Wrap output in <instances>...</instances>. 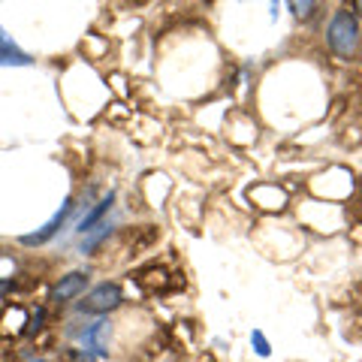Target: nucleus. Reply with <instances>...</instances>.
Returning a JSON list of instances; mask_svg holds the SVG:
<instances>
[{"instance_id":"1","label":"nucleus","mask_w":362,"mask_h":362,"mask_svg":"<svg viewBox=\"0 0 362 362\" xmlns=\"http://www.w3.org/2000/svg\"><path fill=\"white\" fill-rule=\"evenodd\" d=\"M326 42L329 49L338 54V58H350L359 45V28H356V18L350 9H338L329 21V30H326Z\"/></svg>"},{"instance_id":"2","label":"nucleus","mask_w":362,"mask_h":362,"mask_svg":"<svg viewBox=\"0 0 362 362\" xmlns=\"http://www.w3.org/2000/svg\"><path fill=\"white\" fill-rule=\"evenodd\" d=\"M121 302H124V290L118 284H112V281H106V284H97L94 290L85 293V299L78 302V311H85V314H109V311L121 308Z\"/></svg>"},{"instance_id":"3","label":"nucleus","mask_w":362,"mask_h":362,"mask_svg":"<svg viewBox=\"0 0 362 362\" xmlns=\"http://www.w3.org/2000/svg\"><path fill=\"white\" fill-rule=\"evenodd\" d=\"M73 209H76V206H73V199L66 197V199L61 202V209L54 211L52 218L45 221V223L40 226L37 233H28V235H21V245H30V247L37 245V247H40V245H45V242H49V239H54V233H58L61 226L66 223V218H70V214H73Z\"/></svg>"},{"instance_id":"5","label":"nucleus","mask_w":362,"mask_h":362,"mask_svg":"<svg viewBox=\"0 0 362 362\" xmlns=\"http://www.w3.org/2000/svg\"><path fill=\"white\" fill-rule=\"evenodd\" d=\"M88 272H82V269H78V272H70V275H64L61 281H58V284H54L52 287V302L54 305H64V302H73V299H78V296H82V293H85V287H88Z\"/></svg>"},{"instance_id":"6","label":"nucleus","mask_w":362,"mask_h":362,"mask_svg":"<svg viewBox=\"0 0 362 362\" xmlns=\"http://www.w3.org/2000/svg\"><path fill=\"white\" fill-rule=\"evenodd\" d=\"M28 323H30V314L25 305H9L0 317V335L4 338H16L21 332H28Z\"/></svg>"},{"instance_id":"13","label":"nucleus","mask_w":362,"mask_h":362,"mask_svg":"<svg viewBox=\"0 0 362 362\" xmlns=\"http://www.w3.org/2000/svg\"><path fill=\"white\" fill-rule=\"evenodd\" d=\"M109 233H112V226H109V223H100V226H97V233H88V235H85V251L97 247V242H100V239H106Z\"/></svg>"},{"instance_id":"7","label":"nucleus","mask_w":362,"mask_h":362,"mask_svg":"<svg viewBox=\"0 0 362 362\" xmlns=\"http://www.w3.org/2000/svg\"><path fill=\"white\" fill-rule=\"evenodd\" d=\"M251 199L257 202L259 209H269V211L287 206V194H284L281 187H275V185H257V187L251 190Z\"/></svg>"},{"instance_id":"12","label":"nucleus","mask_w":362,"mask_h":362,"mask_svg":"<svg viewBox=\"0 0 362 362\" xmlns=\"http://www.w3.org/2000/svg\"><path fill=\"white\" fill-rule=\"evenodd\" d=\"M251 347L257 350V356H269L272 354V344H269V338L259 332V329H254L251 332Z\"/></svg>"},{"instance_id":"4","label":"nucleus","mask_w":362,"mask_h":362,"mask_svg":"<svg viewBox=\"0 0 362 362\" xmlns=\"http://www.w3.org/2000/svg\"><path fill=\"white\" fill-rule=\"evenodd\" d=\"M109 335H112V323L97 320V323L85 326V332L78 335V341H82V350H88V354H94L100 359V356H109Z\"/></svg>"},{"instance_id":"14","label":"nucleus","mask_w":362,"mask_h":362,"mask_svg":"<svg viewBox=\"0 0 362 362\" xmlns=\"http://www.w3.org/2000/svg\"><path fill=\"white\" fill-rule=\"evenodd\" d=\"M42 323H45V311L40 308L37 314H30V323H28V332L33 335V332H40L42 329Z\"/></svg>"},{"instance_id":"16","label":"nucleus","mask_w":362,"mask_h":362,"mask_svg":"<svg viewBox=\"0 0 362 362\" xmlns=\"http://www.w3.org/2000/svg\"><path fill=\"white\" fill-rule=\"evenodd\" d=\"M37 362H45V359H37Z\"/></svg>"},{"instance_id":"10","label":"nucleus","mask_w":362,"mask_h":362,"mask_svg":"<svg viewBox=\"0 0 362 362\" xmlns=\"http://www.w3.org/2000/svg\"><path fill=\"white\" fill-rule=\"evenodd\" d=\"M61 356H64V362H97V356L88 354V350H82V347H64Z\"/></svg>"},{"instance_id":"8","label":"nucleus","mask_w":362,"mask_h":362,"mask_svg":"<svg viewBox=\"0 0 362 362\" xmlns=\"http://www.w3.org/2000/svg\"><path fill=\"white\" fill-rule=\"evenodd\" d=\"M112 202H115V190H109V194L103 197V199H100L97 202V206L94 209H90L88 214H85V218L82 221H78V233H82V235H88V233H94V226L100 223V221H103V214L112 209Z\"/></svg>"},{"instance_id":"9","label":"nucleus","mask_w":362,"mask_h":362,"mask_svg":"<svg viewBox=\"0 0 362 362\" xmlns=\"http://www.w3.org/2000/svg\"><path fill=\"white\" fill-rule=\"evenodd\" d=\"M287 4H290V13L296 18H311L320 0H287Z\"/></svg>"},{"instance_id":"15","label":"nucleus","mask_w":362,"mask_h":362,"mask_svg":"<svg viewBox=\"0 0 362 362\" xmlns=\"http://www.w3.org/2000/svg\"><path fill=\"white\" fill-rule=\"evenodd\" d=\"M354 9H356L359 16H362V0H354Z\"/></svg>"},{"instance_id":"11","label":"nucleus","mask_w":362,"mask_h":362,"mask_svg":"<svg viewBox=\"0 0 362 362\" xmlns=\"http://www.w3.org/2000/svg\"><path fill=\"white\" fill-rule=\"evenodd\" d=\"M0 64L4 66H25V64H30V58L25 52H6V49H0Z\"/></svg>"}]
</instances>
